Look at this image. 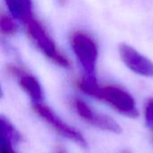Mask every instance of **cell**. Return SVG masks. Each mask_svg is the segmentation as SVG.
Wrapping results in <instances>:
<instances>
[{
    "label": "cell",
    "instance_id": "6da1fadb",
    "mask_svg": "<svg viewBox=\"0 0 153 153\" xmlns=\"http://www.w3.org/2000/svg\"><path fill=\"white\" fill-rule=\"evenodd\" d=\"M78 84L83 92L100 100L105 101L120 114L133 118L138 116L139 114L135 101L126 90L115 86L101 87L98 85L97 80L86 77L82 78Z\"/></svg>",
    "mask_w": 153,
    "mask_h": 153
},
{
    "label": "cell",
    "instance_id": "7a4b0ae2",
    "mask_svg": "<svg viewBox=\"0 0 153 153\" xmlns=\"http://www.w3.org/2000/svg\"><path fill=\"white\" fill-rule=\"evenodd\" d=\"M71 45L86 73L85 77L96 79V65L99 52L94 40L84 32H76L71 37Z\"/></svg>",
    "mask_w": 153,
    "mask_h": 153
},
{
    "label": "cell",
    "instance_id": "3957f363",
    "mask_svg": "<svg viewBox=\"0 0 153 153\" xmlns=\"http://www.w3.org/2000/svg\"><path fill=\"white\" fill-rule=\"evenodd\" d=\"M25 27L30 38L40 49V50L45 53L46 56H48L49 59H51L54 62H56L61 67H70L69 60L62 53L59 52L55 42L48 36V34L47 33L44 27L39 22L33 18L25 24Z\"/></svg>",
    "mask_w": 153,
    "mask_h": 153
},
{
    "label": "cell",
    "instance_id": "277c9868",
    "mask_svg": "<svg viewBox=\"0 0 153 153\" xmlns=\"http://www.w3.org/2000/svg\"><path fill=\"white\" fill-rule=\"evenodd\" d=\"M33 109L39 115V117L43 119L48 125H50L57 133L73 141L79 146L83 148L87 147V142L82 134L78 130L64 122L48 106L43 105L42 103H34Z\"/></svg>",
    "mask_w": 153,
    "mask_h": 153
},
{
    "label": "cell",
    "instance_id": "5b68a950",
    "mask_svg": "<svg viewBox=\"0 0 153 153\" xmlns=\"http://www.w3.org/2000/svg\"><path fill=\"white\" fill-rule=\"evenodd\" d=\"M74 107L81 118L90 124L107 132H111L114 133H122V128L114 119L108 115L96 112L83 101L76 99L74 102Z\"/></svg>",
    "mask_w": 153,
    "mask_h": 153
},
{
    "label": "cell",
    "instance_id": "8992f818",
    "mask_svg": "<svg viewBox=\"0 0 153 153\" xmlns=\"http://www.w3.org/2000/svg\"><path fill=\"white\" fill-rule=\"evenodd\" d=\"M118 50L122 60L132 71L141 76L153 78V62L152 60L126 43H121Z\"/></svg>",
    "mask_w": 153,
    "mask_h": 153
},
{
    "label": "cell",
    "instance_id": "52a82bcc",
    "mask_svg": "<svg viewBox=\"0 0 153 153\" xmlns=\"http://www.w3.org/2000/svg\"><path fill=\"white\" fill-rule=\"evenodd\" d=\"M9 70L18 77L20 86L25 90V92L30 96L33 103H41L43 100L42 88L38 80L29 73L23 72L16 66H10Z\"/></svg>",
    "mask_w": 153,
    "mask_h": 153
},
{
    "label": "cell",
    "instance_id": "ba28073f",
    "mask_svg": "<svg viewBox=\"0 0 153 153\" xmlns=\"http://www.w3.org/2000/svg\"><path fill=\"white\" fill-rule=\"evenodd\" d=\"M12 15L24 25L34 17L30 0H4Z\"/></svg>",
    "mask_w": 153,
    "mask_h": 153
},
{
    "label": "cell",
    "instance_id": "9c48e42d",
    "mask_svg": "<svg viewBox=\"0 0 153 153\" xmlns=\"http://www.w3.org/2000/svg\"><path fill=\"white\" fill-rule=\"evenodd\" d=\"M1 128H2V136L8 139L11 142H17L20 140V135L13 129V125L5 120L3 116L1 117Z\"/></svg>",
    "mask_w": 153,
    "mask_h": 153
},
{
    "label": "cell",
    "instance_id": "30bf717a",
    "mask_svg": "<svg viewBox=\"0 0 153 153\" xmlns=\"http://www.w3.org/2000/svg\"><path fill=\"white\" fill-rule=\"evenodd\" d=\"M0 30L3 34L11 35L16 31V25L14 22L8 15L2 14L0 17Z\"/></svg>",
    "mask_w": 153,
    "mask_h": 153
},
{
    "label": "cell",
    "instance_id": "8fae6325",
    "mask_svg": "<svg viewBox=\"0 0 153 153\" xmlns=\"http://www.w3.org/2000/svg\"><path fill=\"white\" fill-rule=\"evenodd\" d=\"M145 121L150 129L153 130V98L150 99L145 106Z\"/></svg>",
    "mask_w": 153,
    "mask_h": 153
},
{
    "label": "cell",
    "instance_id": "7c38bea8",
    "mask_svg": "<svg viewBox=\"0 0 153 153\" xmlns=\"http://www.w3.org/2000/svg\"><path fill=\"white\" fill-rule=\"evenodd\" d=\"M121 153H131L129 151H121Z\"/></svg>",
    "mask_w": 153,
    "mask_h": 153
},
{
    "label": "cell",
    "instance_id": "4fadbf2b",
    "mask_svg": "<svg viewBox=\"0 0 153 153\" xmlns=\"http://www.w3.org/2000/svg\"><path fill=\"white\" fill-rule=\"evenodd\" d=\"M58 153H66L65 151H62V150H59L58 151Z\"/></svg>",
    "mask_w": 153,
    "mask_h": 153
},
{
    "label": "cell",
    "instance_id": "5bb4252c",
    "mask_svg": "<svg viewBox=\"0 0 153 153\" xmlns=\"http://www.w3.org/2000/svg\"><path fill=\"white\" fill-rule=\"evenodd\" d=\"M12 153H14V152H13H13H12Z\"/></svg>",
    "mask_w": 153,
    "mask_h": 153
}]
</instances>
